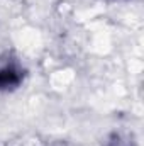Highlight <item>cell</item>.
<instances>
[{
	"mask_svg": "<svg viewBox=\"0 0 144 146\" xmlns=\"http://www.w3.org/2000/svg\"><path fill=\"white\" fill-rule=\"evenodd\" d=\"M22 82V73L14 66H5L0 70V90H12Z\"/></svg>",
	"mask_w": 144,
	"mask_h": 146,
	"instance_id": "obj_1",
	"label": "cell"
}]
</instances>
